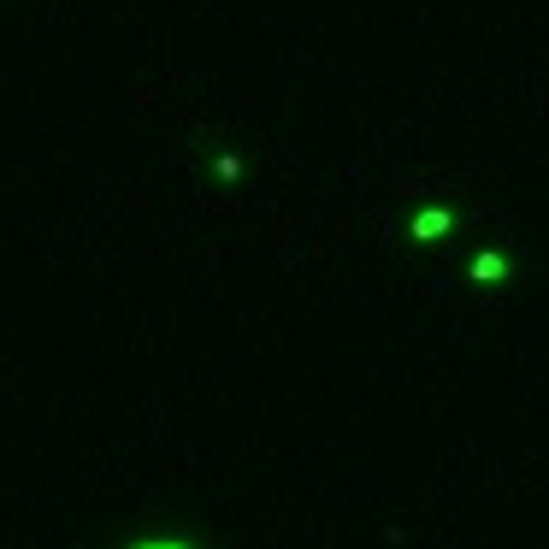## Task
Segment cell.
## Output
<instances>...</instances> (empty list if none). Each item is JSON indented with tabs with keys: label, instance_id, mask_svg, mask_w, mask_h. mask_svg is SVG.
<instances>
[{
	"label": "cell",
	"instance_id": "obj_1",
	"mask_svg": "<svg viewBox=\"0 0 549 549\" xmlns=\"http://www.w3.org/2000/svg\"><path fill=\"white\" fill-rule=\"evenodd\" d=\"M455 231V213L449 207H420L414 219H408V237L414 243H437V237H449Z\"/></svg>",
	"mask_w": 549,
	"mask_h": 549
},
{
	"label": "cell",
	"instance_id": "obj_2",
	"mask_svg": "<svg viewBox=\"0 0 549 549\" xmlns=\"http://www.w3.org/2000/svg\"><path fill=\"white\" fill-rule=\"evenodd\" d=\"M467 278H473V284H502V278H508V254L485 248V254H479V260L467 266Z\"/></svg>",
	"mask_w": 549,
	"mask_h": 549
},
{
	"label": "cell",
	"instance_id": "obj_3",
	"mask_svg": "<svg viewBox=\"0 0 549 549\" xmlns=\"http://www.w3.org/2000/svg\"><path fill=\"white\" fill-rule=\"evenodd\" d=\"M130 549H201L195 538H136Z\"/></svg>",
	"mask_w": 549,
	"mask_h": 549
},
{
	"label": "cell",
	"instance_id": "obj_4",
	"mask_svg": "<svg viewBox=\"0 0 549 549\" xmlns=\"http://www.w3.org/2000/svg\"><path fill=\"white\" fill-rule=\"evenodd\" d=\"M213 172H219L225 183H237V178H243V154H219V160H213Z\"/></svg>",
	"mask_w": 549,
	"mask_h": 549
}]
</instances>
